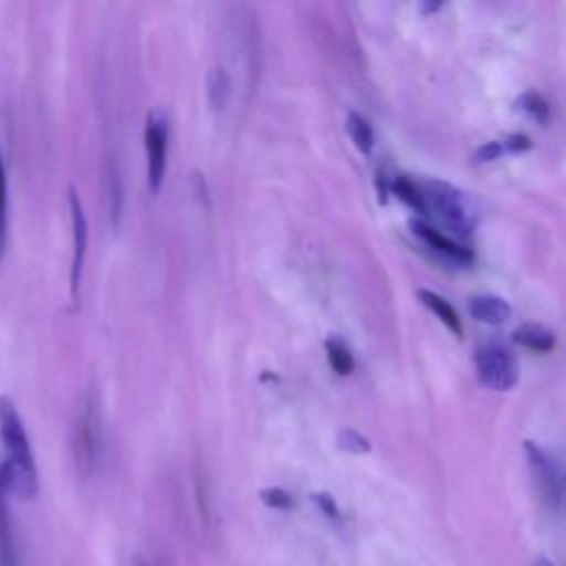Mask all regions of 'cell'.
<instances>
[{
    "label": "cell",
    "mask_w": 566,
    "mask_h": 566,
    "mask_svg": "<svg viewBox=\"0 0 566 566\" xmlns=\"http://www.w3.org/2000/svg\"><path fill=\"white\" fill-rule=\"evenodd\" d=\"M0 440L4 447L0 471L7 491L22 500H31L38 493V469L22 418L13 400L7 396H0Z\"/></svg>",
    "instance_id": "6da1fadb"
},
{
    "label": "cell",
    "mask_w": 566,
    "mask_h": 566,
    "mask_svg": "<svg viewBox=\"0 0 566 566\" xmlns=\"http://www.w3.org/2000/svg\"><path fill=\"white\" fill-rule=\"evenodd\" d=\"M422 192L424 212H431L444 228L453 230L460 237H469L473 228L471 210L458 188L444 181L429 179L418 186Z\"/></svg>",
    "instance_id": "7a4b0ae2"
},
{
    "label": "cell",
    "mask_w": 566,
    "mask_h": 566,
    "mask_svg": "<svg viewBox=\"0 0 566 566\" xmlns=\"http://www.w3.org/2000/svg\"><path fill=\"white\" fill-rule=\"evenodd\" d=\"M99 411L97 402L91 394H84V398L77 405L75 427H73V453L75 464L82 475H91L97 458H99Z\"/></svg>",
    "instance_id": "3957f363"
},
{
    "label": "cell",
    "mask_w": 566,
    "mask_h": 566,
    "mask_svg": "<svg viewBox=\"0 0 566 566\" xmlns=\"http://www.w3.org/2000/svg\"><path fill=\"white\" fill-rule=\"evenodd\" d=\"M475 371H478L480 380L495 391L511 389L520 376L517 358L500 340L482 343L475 349Z\"/></svg>",
    "instance_id": "277c9868"
},
{
    "label": "cell",
    "mask_w": 566,
    "mask_h": 566,
    "mask_svg": "<svg viewBox=\"0 0 566 566\" xmlns=\"http://www.w3.org/2000/svg\"><path fill=\"white\" fill-rule=\"evenodd\" d=\"M524 453H526L528 469L535 478L539 500L544 502V506L548 511H557L559 502H562V480H559L557 464L553 462V458L542 447H537L531 440L524 442Z\"/></svg>",
    "instance_id": "5b68a950"
},
{
    "label": "cell",
    "mask_w": 566,
    "mask_h": 566,
    "mask_svg": "<svg viewBox=\"0 0 566 566\" xmlns=\"http://www.w3.org/2000/svg\"><path fill=\"white\" fill-rule=\"evenodd\" d=\"M146 155H148V188L150 192H159L164 172H166V153H168V124L166 117L157 111L148 113L146 119Z\"/></svg>",
    "instance_id": "8992f818"
},
{
    "label": "cell",
    "mask_w": 566,
    "mask_h": 566,
    "mask_svg": "<svg viewBox=\"0 0 566 566\" xmlns=\"http://www.w3.org/2000/svg\"><path fill=\"white\" fill-rule=\"evenodd\" d=\"M69 210H71V234H73V256H71V298H77L80 292V279H82V268H84V256H86V245H88V223L86 214L82 208V201L75 192V188H69Z\"/></svg>",
    "instance_id": "52a82bcc"
},
{
    "label": "cell",
    "mask_w": 566,
    "mask_h": 566,
    "mask_svg": "<svg viewBox=\"0 0 566 566\" xmlns=\"http://www.w3.org/2000/svg\"><path fill=\"white\" fill-rule=\"evenodd\" d=\"M411 230H413V234H416L418 239H422L429 248H433L436 252H440L442 256H447V259H451V261L469 263V261L473 259V254H471L469 248H464L462 243H455L453 239H449L447 234H442L440 230L431 228V226L424 223V221L413 219V221H411Z\"/></svg>",
    "instance_id": "ba28073f"
},
{
    "label": "cell",
    "mask_w": 566,
    "mask_h": 566,
    "mask_svg": "<svg viewBox=\"0 0 566 566\" xmlns=\"http://www.w3.org/2000/svg\"><path fill=\"white\" fill-rule=\"evenodd\" d=\"M469 314L482 323L497 325L511 316V307L502 296L478 294V296L469 298Z\"/></svg>",
    "instance_id": "9c48e42d"
},
{
    "label": "cell",
    "mask_w": 566,
    "mask_h": 566,
    "mask_svg": "<svg viewBox=\"0 0 566 566\" xmlns=\"http://www.w3.org/2000/svg\"><path fill=\"white\" fill-rule=\"evenodd\" d=\"M7 484L0 471V566H18V553H15V539H13V526H11V513L7 504Z\"/></svg>",
    "instance_id": "30bf717a"
},
{
    "label": "cell",
    "mask_w": 566,
    "mask_h": 566,
    "mask_svg": "<svg viewBox=\"0 0 566 566\" xmlns=\"http://www.w3.org/2000/svg\"><path fill=\"white\" fill-rule=\"evenodd\" d=\"M513 338H515L520 345H524L526 349L539 352V354L551 352V349L555 347V336H553V332L546 329L544 325H537V323H524V325H520V327L515 329Z\"/></svg>",
    "instance_id": "8fae6325"
},
{
    "label": "cell",
    "mask_w": 566,
    "mask_h": 566,
    "mask_svg": "<svg viewBox=\"0 0 566 566\" xmlns=\"http://www.w3.org/2000/svg\"><path fill=\"white\" fill-rule=\"evenodd\" d=\"M418 298L451 329V334L462 336L460 316H458V312L453 310V305H451L447 298H442L440 294H436V292H431V290H418Z\"/></svg>",
    "instance_id": "7c38bea8"
},
{
    "label": "cell",
    "mask_w": 566,
    "mask_h": 566,
    "mask_svg": "<svg viewBox=\"0 0 566 566\" xmlns=\"http://www.w3.org/2000/svg\"><path fill=\"white\" fill-rule=\"evenodd\" d=\"M347 133H349L352 142L356 144V148L360 153H365V155L371 153V148H374V128L360 113H349L347 115Z\"/></svg>",
    "instance_id": "4fadbf2b"
},
{
    "label": "cell",
    "mask_w": 566,
    "mask_h": 566,
    "mask_svg": "<svg viewBox=\"0 0 566 566\" xmlns=\"http://www.w3.org/2000/svg\"><path fill=\"white\" fill-rule=\"evenodd\" d=\"M325 352H327V360H329V365L336 374H340V376L352 374L354 358H352V352L347 349V345L340 338H336V336L327 338L325 340Z\"/></svg>",
    "instance_id": "5bb4252c"
},
{
    "label": "cell",
    "mask_w": 566,
    "mask_h": 566,
    "mask_svg": "<svg viewBox=\"0 0 566 566\" xmlns=\"http://www.w3.org/2000/svg\"><path fill=\"white\" fill-rule=\"evenodd\" d=\"M7 232H9V188H7V170L0 150V261L7 250Z\"/></svg>",
    "instance_id": "9a60e30c"
},
{
    "label": "cell",
    "mask_w": 566,
    "mask_h": 566,
    "mask_svg": "<svg viewBox=\"0 0 566 566\" xmlns=\"http://www.w3.org/2000/svg\"><path fill=\"white\" fill-rule=\"evenodd\" d=\"M391 190L398 195L400 201H405L409 208H413L416 212L424 214V203H422V192L418 188V184H413L407 177H398L391 181Z\"/></svg>",
    "instance_id": "2e32d148"
},
{
    "label": "cell",
    "mask_w": 566,
    "mask_h": 566,
    "mask_svg": "<svg viewBox=\"0 0 566 566\" xmlns=\"http://www.w3.org/2000/svg\"><path fill=\"white\" fill-rule=\"evenodd\" d=\"M517 108L524 111L531 119H535L539 124H544L548 119V102L539 93H535V91L522 93L517 97Z\"/></svg>",
    "instance_id": "e0dca14e"
},
{
    "label": "cell",
    "mask_w": 566,
    "mask_h": 566,
    "mask_svg": "<svg viewBox=\"0 0 566 566\" xmlns=\"http://www.w3.org/2000/svg\"><path fill=\"white\" fill-rule=\"evenodd\" d=\"M208 95H210V104L214 108H221L223 102H226V95H228V75L223 73V69L214 66L210 69V75H208Z\"/></svg>",
    "instance_id": "ac0fdd59"
},
{
    "label": "cell",
    "mask_w": 566,
    "mask_h": 566,
    "mask_svg": "<svg viewBox=\"0 0 566 566\" xmlns=\"http://www.w3.org/2000/svg\"><path fill=\"white\" fill-rule=\"evenodd\" d=\"M338 447L347 453H367L371 449V444L367 442V438L354 429H343L336 438Z\"/></svg>",
    "instance_id": "d6986e66"
},
{
    "label": "cell",
    "mask_w": 566,
    "mask_h": 566,
    "mask_svg": "<svg viewBox=\"0 0 566 566\" xmlns=\"http://www.w3.org/2000/svg\"><path fill=\"white\" fill-rule=\"evenodd\" d=\"M261 500L270 506V509H279V511H287L292 509V495L283 489H276V486H270V489H263L261 493Z\"/></svg>",
    "instance_id": "ffe728a7"
},
{
    "label": "cell",
    "mask_w": 566,
    "mask_h": 566,
    "mask_svg": "<svg viewBox=\"0 0 566 566\" xmlns=\"http://www.w3.org/2000/svg\"><path fill=\"white\" fill-rule=\"evenodd\" d=\"M502 153H504L502 142H486L484 146H480V148L473 153V161H475V164H486V161L497 159Z\"/></svg>",
    "instance_id": "44dd1931"
},
{
    "label": "cell",
    "mask_w": 566,
    "mask_h": 566,
    "mask_svg": "<svg viewBox=\"0 0 566 566\" xmlns=\"http://www.w3.org/2000/svg\"><path fill=\"white\" fill-rule=\"evenodd\" d=\"M312 500H314L316 506L325 513V517H329V520H340V511H338V506H336V502H334V497H332L329 493H314Z\"/></svg>",
    "instance_id": "7402d4cb"
},
{
    "label": "cell",
    "mask_w": 566,
    "mask_h": 566,
    "mask_svg": "<svg viewBox=\"0 0 566 566\" xmlns=\"http://www.w3.org/2000/svg\"><path fill=\"white\" fill-rule=\"evenodd\" d=\"M502 146H504V150H526L528 146H531V139L526 137V135H520V133H515V135H509L504 142H502Z\"/></svg>",
    "instance_id": "603a6c76"
},
{
    "label": "cell",
    "mask_w": 566,
    "mask_h": 566,
    "mask_svg": "<svg viewBox=\"0 0 566 566\" xmlns=\"http://www.w3.org/2000/svg\"><path fill=\"white\" fill-rule=\"evenodd\" d=\"M533 566H555V564H553L551 559H546V557H539V559H537Z\"/></svg>",
    "instance_id": "cb8c5ba5"
},
{
    "label": "cell",
    "mask_w": 566,
    "mask_h": 566,
    "mask_svg": "<svg viewBox=\"0 0 566 566\" xmlns=\"http://www.w3.org/2000/svg\"><path fill=\"white\" fill-rule=\"evenodd\" d=\"M135 566H150L146 559H142V557H137V562H135Z\"/></svg>",
    "instance_id": "d4e9b609"
}]
</instances>
